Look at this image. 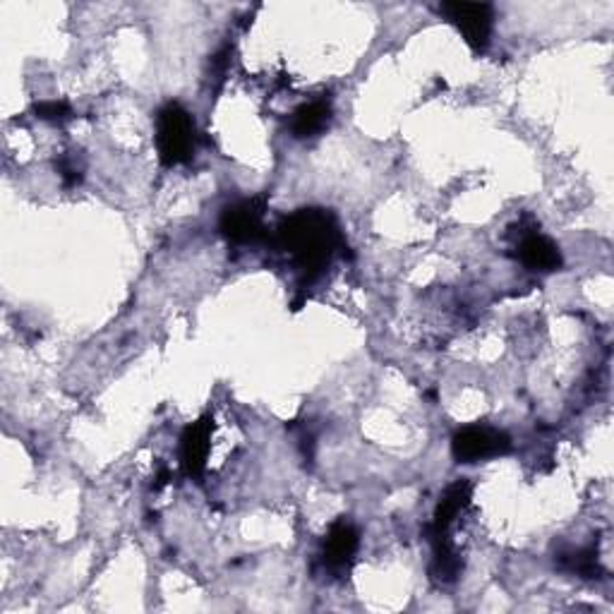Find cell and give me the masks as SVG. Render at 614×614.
Returning a JSON list of instances; mask_svg holds the SVG:
<instances>
[{"mask_svg":"<svg viewBox=\"0 0 614 614\" xmlns=\"http://www.w3.org/2000/svg\"><path fill=\"white\" fill-rule=\"evenodd\" d=\"M518 259L533 271H557L562 267L559 248L549 238L537 234V230L521 236Z\"/></svg>","mask_w":614,"mask_h":614,"instance_id":"8","label":"cell"},{"mask_svg":"<svg viewBox=\"0 0 614 614\" xmlns=\"http://www.w3.org/2000/svg\"><path fill=\"white\" fill-rule=\"evenodd\" d=\"M360 547V535L358 528L350 524L346 518H339L336 524H331L327 541H325V552H321V557H325V564L334 572H344L353 564V557H356V552Z\"/></svg>","mask_w":614,"mask_h":614,"instance_id":"7","label":"cell"},{"mask_svg":"<svg viewBox=\"0 0 614 614\" xmlns=\"http://www.w3.org/2000/svg\"><path fill=\"white\" fill-rule=\"evenodd\" d=\"M34 113L37 118L41 120H49V122H63L72 116L70 106L66 101H41V103H34Z\"/></svg>","mask_w":614,"mask_h":614,"instance_id":"11","label":"cell"},{"mask_svg":"<svg viewBox=\"0 0 614 614\" xmlns=\"http://www.w3.org/2000/svg\"><path fill=\"white\" fill-rule=\"evenodd\" d=\"M512 452V437L495 427L471 425L458 429L452 442V454L458 464H478V460L504 456Z\"/></svg>","mask_w":614,"mask_h":614,"instance_id":"5","label":"cell"},{"mask_svg":"<svg viewBox=\"0 0 614 614\" xmlns=\"http://www.w3.org/2000/svg\"><path fill=\"white\" fill-rule=\"evenodd\" d=\"M439 12L447 18L460 34H464L466 43L473 51H485L489 37H493L495 27V8L489 3H442Z\"/></svg>","mask_w":614,"mask_h":614,"instance_id":"4","label":"cell"},{"mask_svg":"<svg viewBox=\"0 0 614 614\" xmlns=\"http://www.w3.org/2000/svg\"><path fill=\"white\" fill-rule=\"evenodd\" d=\"M331 120V103L327 99H315L310 103H303L296 109L294 118H290V132L298 140H307V137H317L321 130L329 126Z\"/></svg>","mask_w":614,"mask_h":614,"instance_id":"10","label":"cell"},{"mask_svg":"<svg viewBox=\"0 0 614 614\" xmlns=\"http://www.w3.org/2000/svg\"><path fill=\"white\" fill-rule=\"evenodd\" d=\"M471 499H473V485L468 481L460 478L454 485H449L447 493L442 495L437 504L429 533H449L452 524L460 516V512L468 509Z\"/></svg>","mask_w":614,"mask_h":614,"instance_id":"9","label":"cell"},{"mask_svg":"<svg viewBox=\"0 0 614 614\" xmlns=\"http://www.w3.org/2000/svg\"><path fill=\"white\" fill-rule=\"evenodd\" d=\"M211 433L214 420L211 416L199 418L197 423L188 425L186 433L180 437V468L188 478H199L207 468V458L211 449Z\"/></svg>","mask_w":614,"mask_h":614,"instance_id":"6","label":"cell"},{"mask_svg":"<svg viewBox=\"0 0 614 614\" xmlns=\"http://www.w3.org/2000/svg\"><path fill=\"white\" fill-rule=\"evenodd\" d=\"M197 128L192 116L171 101L157 113V151L164 166L188 164L195 157Z\"/></svg>","mask_w":614,"mask_h":614,"instance_id":"2","label":"cell"},{"mask_svg":"<svg viewBox=\"0 0 614 614\" xmlns=\"http://www.w3.org/2000/svg\"><path fill=\"white\" fill-rule=\"evenodd\" d=\"M276 238L307 281L331 265L336 250H344L339 224L327 209H298L279 224Z\"/></svg>","mask_w":614,"mask_h":614,"instance_id":"1","label":"cell"},{"mask_svg":"<svg viewBox=\"0 0 614 614\" xmlns=\"http://www.w3.org/2000/svg\"><path fill=\"white\" fill-rule=\"evenodd\" d=\"M265 209H267V197H250V199H240L236 205H228L221 211V219H219L221 236L228 242H236V245L259 242L267 236Z\"/></svg>","mask_w":614,"mask_h":614,"instance_id":"3","label":"cell"}]
</instances>
